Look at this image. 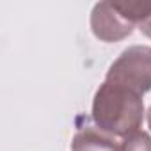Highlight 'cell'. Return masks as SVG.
<instances>
[{"instance_id":"4","label":"cell","mask_w":151,"mask_h":151,"mask_svg":"<svg viewBox=\"0 0 151 151\" xmlns=\"http://www.w3.org/2000/svg\"><path fill=\"white\" fill-rule=\"evenodd\" d=\"M119 142L114 135L94 126H84L73 135L71 151H117Z\"/></svg>"},{"instance_id":"8","label":"cell","mask_w":151,"mask_h":151,"mask_svg":"<svg viewBox=\"0 0 151 151\" xmlns=\"http://www.w3.org/2000/svg\"><path fill=\"white\" fill-rule=\"evenodd\" d=\"M147 124H149V128H151V107H149V110H147Z\"/></svg>"},{"instance_id":"1","label":"cell","mask_w":151,"mask_h":151,"mask_svg":"<svg viewBox=\"0 0 151 151\" xmlns=\"http://www.w3.org/2000/svg\"><path fill=\"white\" fill-rule=\"evenodd\" d=\"M93 121L96 128L114 137L135 133L144 121V100L121 84L103 80L93 98Z\"/></svg>"},{"instance_id":"2","label":"cell","mask_w":151,"mask_h":151,"mask_svg":"<svg viewBox=\"0 0 151 151\" xmlns=\"http://www.w3.org/2000/svg\"><path fill=\"white\" fill-rule=\"evenodd\" d=\"M105 80L121 84L140 96L151 91V46L133 45L110 64Z\"/></svg>"},{"instance_id":"3","label":"cell","mask_w":151,"mask_h":151,"mask_svg":"<svg viewBox=\"0 0 151 151\" xmlns=\"http://www.w3.org/2000/svg\"><path fill=\"white\" fill-rule=\"evenodd\" d=\"M133 23L124 20L112 2H98L91 13V30L103 43H117L132 36Z\"/></svg>"},{"instance_id":"7","label":"cell","mask_w":151,"mask_h":151,"mask_svg":"<svg viewBox=\"0 0 151 151\" xmlns=\"http://www.w3.org/2000/svg\"><path fill=\"white\" fill-rule=\"evenodd\" d=\"M139 30H140L144 36H147V37L151 39V14H149L142 23H139Z\"/></svg>"},{"instance_id":"5","label":"cell","mask_w":151,"mask_h":151,"mask_svg":"<svg viewBox=\"0 0 151 151\" xmlns=\"http://www.w3.org/2000/svg\"><path fill=\"white\" fill-rule=\"evenodd\" d=\"M119 14L133 25L142 23L151 14V0H119L112 2Z\"/></svg>"},{"instance_id":"6","label":"cell","mask_w":151,"mask_h":151,"mask_svg":"<svg viewBox=\"0 0 151 151\" xmlns=\"http://www.w3.org/2000/svg\"><path fill=\"white\" fill-rule=\"evenodd\" d=\"M117 151H151V135L142 130L130 133L123 137Z\"/></svg>"}]
</instances>
